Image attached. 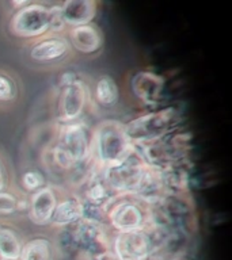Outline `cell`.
<instances>
[{
  "label": "cell",
  "mask_w": 232,
  "mask_h": 260,
  "mask_svg": "<svg viewBox=\"0 0 232 260\" xmlns=\"http://www.w3.org/2000/svg\"><path fill=\"white\" fill-rule=\"evenodd\" d=\"M61 148H64L75 162H83L91 154V141L87 130L80 123H69L63 129L60 137Z\"/></svg>",
  "instance_id": "cell-8"
},
{
  "label": "cell",
  "mask_w": 232,
  "mask_h": 260,
  "mask_svg": "<svg viewBox=\"0 0 232 260\" xmlns=\"http://www.w3.org/2000/svg\"><path fill=\"white\" fill-rule=\"evenodd\" d=\"M67 50H68V41L63 37H53L34 45L30 56L36 61H52L64 56Z\"/></svg>",
  "instance_id": "cell-13"
},
{
  "label": "cell",
  "mask_w": 232,
  "mask_h": 260,
  "mask_svg": "<svg viewBox=\"0 0 232 260\" xmlns=\"http://www.w3.org/2000/svg\"><path fill=\"white\" fill-rule=\"evenodd\" d=\"M95 98L99 105L113 106L118 101V88L115 81L110 77H102L95 85Z\"/></svg>",
  "instance_id": "cell-17"
},
{
  "label": "cell",
  "mask_w": 232,
  "mask_h": 260,
  "mask_svg": "<svg viewBox=\"0 0 232 260\" xmlns=\"http://www.w3.org/2000/svg\"><path fill=\"white\" fill-rule=\"evenodd\" d=\"M15 95V88L12 81L4 75H0V102L11 101Z\"/></svg>",
  "instance_id": "cell-20"
},
{
  "label": "cell",
  "mask_w": 232,
  "mask_h": 260,
  "mask_svg": "<svg viewBox=\"0 0 232 260\" xmlns=\"http://www.w3.org/2000/svg\"><path fill=\"white\" fill-rule=\"evenodd\" d=\"M109 186L106 184L105 180H97L94 182L89 188L87 197H89L90 202L95 203V205H105L110 199L109 195Z\"/></svg>",
  "instance_id": "cell-18"
},
{
  "label": "cell",
  "mask_w": 232,
  "mask_h": 260,
  "mask_svg": "<svg viewBox=\"0 0 232 260\" xmlns=\"http://www.w3.org/2000/svg\"><path fill=\"white\" fill-rule=\"evenodd\" d=\"M147 167L142 158L132 149L121 162L105 170L103 180L114 191H134L146 172Z\"/></svg>",
  "instance_id": "cell-4"
},
{
  "label": "cell",
  "mask_w": 232,
  "mask_h": 260,
  "mask_svg": "<svg viewBox=\"0 0 232 260\" xmlns=\"http://www.w3.org/2000/svg\"><path fill=\"white\" fill-rule=\"evenodd\" d=\"M54 160L63 168H71L75 164L73 158L69 156L68 152L64 148H61L60 145H57L56 149H54Z\"/></svg>",
  "instance_id": "cell-22"
},
{
  "label": "cell",
  "mask_w": 232,
  "mask_h": 260,
  "mask_svg": "<svg viewBox=\"0 0 232 260\" xmlns=\"http://www.w3.org/2000/svg\"><path fill=\"white\" fill-rule=\"evenodd\" d=\"M53 245L48 239L38 237L24 244L19 260H53Z\"/></svg>",
  "instance_id": "cell-15"
},
{
  "label": "cell",
  "mask_w": 232,
  "mask_h": 260,
  "mask_svg": "<svg viewBox=\"0 0 232 260\" xmlns=\"http://www.w3.org/2000/svg\"><path fill=\"white\" fill-rule=\"evenodd\" d=\"M102 166L113 167L121 162L133 149L125 134L124 125L115 121H106L98 126L91 141V149Z\"/></svg>",
  "instance_id": "cell-1"
},
{
  "label": "cell",
  "mask_w": 232,
  "mask_h": 260,
  "mask_svg": "<svg viewBox=\"0 0 232 260\" xmlns=\"http://www.w3.org/2000/svg\"><path fill=\"white\" fill-rule=\"evenodd\" d=\"M4 183H6V179H4L3 168H2V166H0V191H3V188H4Z\"/></svg>",
  "instance_id": "cell-23"
},
{
  "label": "cell",
  "mask_w": 232,
  "mask_h": 260,
  "mask_svg": "<svg viewBox=\"0 0 232 260\" xmlns=\"http://www.w3.org/2000/svg\"><path fill=\"white\" fill-rule=\"evenodd\" d=\"M174 117L175 111L172 109L159 110L141 115L124 126L126 137L132 145L158 141L170 130Z\"/></svg>",
  "instance_id": "cell-2"
},
{
  "label": "cell",
  "mask_w": 232,
  "mask_h": 260,
  "mask_svg": "<svg viewBox=\"0 0 232 260\" xmlns=\"http://www.w3.org/2000/svg\"><path fill=\"white\" fill-rule=\"evenodd\" d=\"M71 42L77 52L95 53L102 46V34L99 28L94 24H84L73 27L71 31Z\"/></svg>",
  "instance_id": "cell-12"
},
{
  "label": "cell",
  "mask_w": 232,
  "mask_h": 260,
  "mask_svg": "<svg viewBox=\"0 0 232 260\" xmlns=\"http://www.w3.org/2000/svg\"><path fill=\"white\" fill-rule=\"evenodd\" d=\"M83 214H84V206L79 199H65L63 202H57L52 222L59 226H64L80 219Z\"/></svg>",
  "instance_id": "cell-14"
},
{
  "label": "cell",
  "mask_w": 232,
  "mask_h": 260,
  "mask_svg": "<svg viewBox=\"0 0 232 260\" xmlns=\"http://www.w3.org/2000/svg\"><path fill=\"white\" fill-rule=\"evenodd\" d=\"M64 24L79 27L90 24L97 15V3L94 0H68L60 6Z\"/></svg>",
  "instance_id": "cell-9"
},
{
  "label": "cell",
  "mask_w": 232,
  "mask_h": 260,
  "mask_svg": "<svg viewBox=\"0 0 232 260\" xmlns=\"http://www.w3.org/2000/svg\"><path fill=\"white\" fill-rule=\"evenodd\" d=\"M117 260H146L152 251V239L146 229L118 233L113 244Z\"/></svg>",
  "instance_id": "cell-5"
},
{
  "label": "cell",
  "mask_w": 232,
  "mask_h": 260,
  "mask_svg": "<svg viewBox=\"0 0 232 260\" xmlns=\"http://www.w3.org/2000/svg\"><path fill=\"white\" fill-rule=\"evenodd\" d=\"M109 219L118 233L146 229V210L138 202L130 198H122L110 207Z\"/></svg>",
  "instance_id": "cell-6"
},
{
  "label": "cell",
  "mask_w": 232,
  "mask_h": 260,
  "mask_svg": "<svg viewBox=\"0 0 232 260\" xmlns=\"http://www.w3.org/2000/svg\"><path fill=\"white\" fill-rule=\"evenodd\" d=\"M22 245L18 236L8 228H0V259L19 260Z\"/></svg>",
  "instance_id": "cell-16"
},
{
  "label": "cell",
  "mask_w": 232,
  "mask_h": 260,
  "mask_svg": "<svg viewBox=\"0 0 232 260\" xmlns=\"http://www.w3.org/2000/svg\"><path fill=\"white\" fill-rule=\"evenodd\" d=\"M18 201L10 192L0 191V215H10L16 210Z\"/></svg>",
  "instance_id": "cell-19"
},
{
  "label": "cell",
  "mask_w": 232,
  "mask_h": 260,
  "mask_svg": "<svg viewBox=\"0 0 232 260\" xmlns=\"http://www.w3.org/2000/svg\"><path fill=\"white\" fill-rule=\"evenodd\" d=\"M10 30L14 36L22 38L42 36L50 30V10L44 4L27 3L12 15Z\"/></svg>",
  "instance_id": "cell-3"
},
{
  "label": "cell",
  "mask_w": 232,
  "mask_h": 260,
  "mask_svg": "<svg viewBox=\"0 0 232 260\" xmlns=\"http://www.w3.org/2000/svg\"><path fill=\"white\" fill-rule=\"evenodd\" d=\"M22 182H23V186L27 188V190H38L42 183H44V179L40 174L37 172H26L22 178Z\"/></svg>",
  "instance_id": "cell-21"
},
{
  "label": "cell",
  "mask_w": 232,
  "mask_h": 260,
  "mask_svg": "<svg viewBox=\"0 0 232 260\" xmlns=\"http://www.w3.org/2000/svg\"><path fill=\"white\" fill-rule=\"evenodd\" d=\"M164 87V79L150 71L137 72L132 79V91L138 99L152 103L158 101Z\"/></svg>",
  "instance_id": "cell-11"
},
{
  "label": "cell",
  "mask_w": 232,
  "mask_h": 260,
  "mask_svg": "<svg viewBox=\"0 0 232 260\" xmlns=\"http://www.w3.org/2000/svg\"><path fill=\"white\" fill-rule=\"evenodd\" d=\"M87 89L83 81L73 80L65 84L59 102V117L61 121L71 122L80 117L85 106Z\"/></svg>",
  "instance_id": "cell-7"
},
{
  "label": "cell",
  "mask_w": 232,
  "mask_h": 260,
  "mask_svg": "<svg viewBox=\"0 0 232 260\" xmlns=\"http://www.w3.org/2000/svg\"><path fill=\"white\" fill-rule=\"evenodd\" d=\"M57 206V197L50 187H42L33 194L30 201V218L37 225H46L52 221Z\"/></svg>",
  "instance_id": "cell-10"
}]
</instances>
